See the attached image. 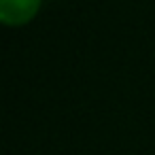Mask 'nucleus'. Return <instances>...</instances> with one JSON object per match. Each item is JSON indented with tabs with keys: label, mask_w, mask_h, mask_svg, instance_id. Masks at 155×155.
<instances>
[{
	"label": "nucleus",
	"mask_w": 155,
	"mask_h": 155,
	"mask_svg": "<svg viewBox=\"0 0 155 155\" xmlns=\"http://www.w3.org/2000/svg\"><path fill=\"white\" fill-rule=\"evenodd\" d=\"M41 0H0V19L9 26L26 24L36 15Z\"/></svg>",
	"instance_id": "nucleus-1"
}]
</instances>
